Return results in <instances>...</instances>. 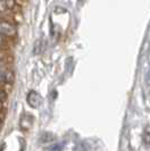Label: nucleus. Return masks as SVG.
<instances>
[{"mask_svg":"<svg viewBox=\"0 0 150 151\" xmlns=\"http://www.w3.org/2000/svg\"><path fill=\"white\" fill-rule=\"evenodd\" d=\"M1 124H2V118H1V116H0V127H1Z\"/></svg>","mask_w":150,"mask_h":151,"instance_id":"f8f14e48","label":"nucleus"},{"mask_svg":"<svg viewBox=\"0 0 150 151\" xmlns=\"http://www.w3.org/2000/svg\"><path fill=\"white\" fill-rule=\"evenodd\" d=\"M43 43H45V42H43L42 39H39L37 42L34 43V49H33L34 55H40V53L42 52V50H43V48H45Z\"/></svg>","mask_w":150,"mask_h":151,"instance_id":"39448f33","label":"nucleus"},{"mask_svg":"<svg viewBox=\"0 0 150 151\" xmlns=\"http://www.w3.org/2000/svg\"><path fill=\"white\" fill-rule=\"evenodd\" d=\"M26 102H27V105L31 107V108H33V109H37L39 107L41 106V104H42V98H41V96H40V93L37 92V91L34 90H31L29 93H27V96H26Z\"/></svg>","mask_w":150,"mask_h":151,"instance_id":"f03ea898","label":"nucleus"},{"mask_svg":"<svg viewBox=\"0 0 150 151\" xmlns=\"http://www.w3.org/2000/svg\"><path fill=\"white\" fill-rule=\"evenodd\" d=\"M7 99V92L2 89H0V101H4Z\"/></svg>","mask_w":150,"mask_h":151,"instance_id":"0eeeda50","label":"nucleus"},{"mask_svg":"<svg viewBox=\"0 0 150 151\" xmlns=\"http://www.w3.org/2000/svg\"><path fill=\"white\" fill-rule=\"evenodd\" d=\"M147 83L150 84V69L149 72H148V74H147Z\"/></svg>","mask_w":150,"mask_h":151,"instance_id":"9d476101","label":"nucleus"},{"mask_svg":"<svg viewBox=\"0 0 150 151\" xmlns=\"http://www.w3.org/2000/svg\"><path fill=\"white\" fill-rule=\"evenodd\" d=\"M17 33H18V30L15 24L5 21V19L0 21V34L1 35H4L7 39H12L17 37Z\"/></svg>","mask_w":150,"mask_h":151,"instance_id":"f257e3e1","label":"nucleus"},{"mask_svg":"<svg viewBox=\"0 0 150 151\" xmlns=\"http://www.w3.org/2000/svg\"><path fill=\"white\" fill-rule=\"evenodd\" d=\"M0 21H2V19H1V18H0Z\"/></svg>","mask_w":150,"mask_h":151,"instance_id":"ddd939ff","label":"nucleus"},{"mask_svg":"<svg viewBox=\"0 0 150 151\" xmlns=\"http://www.w3.org/2000/svg\"><path fill=\"white\" fill-rule=\"evenodd\" d=\"M143 143L147 147H150V129H147L143 133Z\"/></svg>","mask_w":150,"mask_h":151,"instance_id":"423d86ee","label":"nucleus"},{"mask_svg":"<svg viewBox=\"0 0 150 151\" xmlns=\"http://www.w3.org/2000/svg\"><path fill=\"white\" fill-rule=\"evenodd\" d=\"M17 8V0H0V14H6Z\"/></svg>","mask_w":150,"mask_h":151,"instance_id":"7ed1b4c3","label":"nucleus"},{"mask_svg":"<svg viewBox=\"0 0 150 151\" xmlns=\"http://www.w3.org/2000/svg\"><path fill=\"white\" fill-rule=\"evenodd\" d=\"M21 151H23V149H22V150H21Z\"/></svg>","mask_w":150,"mask_h":151,"instance_id":"4468645a","label":"nucleus"},{"mask_svg":"<svg viewBox=\"0 0 150 151\" xmlns=\"http://www.w3.org/2000/svg\"><path fill=\"white\" fill-rule=\"evenodd\" d=\"M6 57H7V51H6L5 49L0 48V61L4 60V59H5Z\"/></svg>","mask_w":150,"mask_h":151,"instance_id":"6e6552de","label":"nucleus"},{"mask_svg":"<svg viewBox=\"0 0 150 151\" xmlns=\"http://www.w3.org/2000/svg\"><path fill=\"white\" fill-rule=\"evenodd\" d=\"M4 110V102L2 101H0V113Z\"/></svg>","mask_w":150,"mask_h":151,"instance_id":"9b49d317","label":"nucleus"},{"mask_svg":"<svg viewBox=\"0 0 150 151\" xmlns=\"http://www.w3.org/2000/svg\"><path fill=\"white\" fill-rule=\"evenodd\" d=\"M6 43H7V38L0 34V48H2V45H5Z\"/></svg>","mask_w":150,"mask_h":151,"instance_id":"1a4fd4ad","label":"nucleus"},{"mask_svg":"<svg viewBox=\"0 0 150 151\" xmlns=\"http://www.w3.org/2000/svg\"><path fill=\"white\" fill-rule=\"evenodd\" d=\"M65 143L64 142H58V143H53L47 145L45 148H43L42 151H63L64 150Z\"/></svg>","mask_w":150,"mask_h":151,"instance_id":"20e7f679","label":"nucleus"}]
</instances>
